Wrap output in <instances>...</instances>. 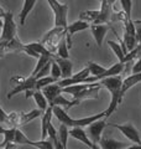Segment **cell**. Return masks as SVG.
<instances>
[{
    "mask_svg": "<svg viewBox=\"0 0 141 149\" xmlns=\"http://www.w3.org/2000/svg\"><path fill=\"white\" fill-rule=\"evenodd\" d=\"M87 67L89 70V72H91V76L97 77L99 81L104 78V73L106 71L105 67H103V66H100V65H98V63L93 62V61H89L87 63Z\"/></svg>",
    "mask_w": 141,
    "mask_h": 149,
    "instance_id": "obj_19",
    "label": "cell"
},
{
    "mask_svg": "<svg viewBox=\"0 0 141 149\" xmlns=\"http://www.w3.org/2000/svg\"><path fill=\"white\" fill-rule=\"evenodd\" d=\"M10 44V42H9ZM9 44H6V42H0V58L1 57H4L8 52H10L9 51Z\"/></svg>",
    "mask_w": 141,
    "mask_h": 149,
    "instance_id": "obj_33",
    "label": "cell"
},
{
    "mask_svg": "<svg viewBox=\"0 0 141 149\" xmlns=\"http://www.w3.org/2000/svg\"><path fill=\"white\" fill-rule=\"evenodd\" d=\"M106 125H108V123L105 122V119H103V118L98 119L88 125V138L91 139V142L93 144H99L100 139H102V133Z\"/></svg>",
    "mask_w": 141,
    "mask_h": 149,
    "instance_id": "obj_7",
    "label": "cell"
},
{
    "mask_svg": "<svg viewBox=\"0 0 141 149\" xmlns=\"http://www.w3.org/2000/svg\"><path fill=\"white\" fill-rule=\"evenodd\" d=\"M52 83H56V81L51 76H45V77L37 78L36 83H35V90H42L44 87L48 86V85H52Z\"/></svg>",
    "mask_w": 141,
    "mask_h": 149,
    "instance_id": "obj_27",
    "label": "cell"
},
{
    "mask_svg": "<svg viewBox=\"0 0 141 149\" xmlns=\"http://www.w3.org/2000/svg\"><path fill=\"white\" fill-rule=\"evenodd\" d=\"M113 6L108 0H100V10L97 20L94 21L95 25H111V16H113Z\"/></svg>",
    "mask_w": 141,
    "mask_h": 149,
    "instance_id": "obj_8",
    "label": "cell"
},
{
    "mask_svg": "<svg viewBox=\"0 0 141 149\" xmlns=\"http://www.w3.org/2000/svg\"><path fill=\"white\" fill-rule=\"evenodd\" d=\"M100 88L102 87L98 85V82H97V83H94L93 86L88 87V88H86V90H83L79 93H77L76 96H73V100L69 101V104H68V107L64 111H68V109H70L74 106L81 104V103H83V102L87 101V100H97L98 98V93H99Z\"/></svg>",
    "mask_w": 141,
    "mask_h": 149,
    "instance_id": "obj_5",
    "label": "cell"
},
{
    "mask_svg": "<svg viewBox=\"0 0 141 149\" xmlns=\"http://www.w3.org/2000/svg\"><path fill=\"white\" fill-rule=\"evenodd\" d=\"M94 83H79V85H72V86H67V87H64V88H62V92H64V93H68V95H70V96H76L77 93H79L81 91H83V90H86V88H88V87H91V86H93Z\"/></svg>",
    "mask_w": 141,
    "mask_h": 149,
    "instance_id": "obj_22",
    "label": "cell"
},
{
    "mask_svg": "<svg viewBox=\"0 0 141 149\" xmlns=\"http://www.w3.org/2000/svg\"><path fill=\"white\" fill-rule=\"evenodd\" d=\"M27 46H29V47L34 51V52L39 54L40 56L41 55H52L41 42H31V44H27Z\"/></svg>",
    "mask_w": 141,
    "mask_h": 149,
    "instance_id": "obj_29",
    "label": "cell"
},
{
    "mask_svg": "<svg viewBox=\"0 0 141 149\" xmlns=\"http://www.w3.org/2000/svg\"><path fill=\"white\" fill-rule=\"evenodd\" d=\"M20 114L21 112H11L8 114L6 124H9V128H17V125H20Z\"/></svg>",
    "mask_w": 141,
    "mask_h": 149,
    "instance_id": "obj_26",
    "label": "cell"
},
{
    "mask_svg": "<svg viewBox=\"0 0 141 149\" xmlns=\"http://www.w3.org/2000/svg\"><path fill=\"white\" fill-rule=\"evenodd\" d=\"M42 113H44V112L40 111V109H32V111L29 112V113H22L21 112V114H20V125L26 124V123L31 122V120H34L35 118L41 117Z\"/></svg>",
    "mask_w": 141,
    "mask_h": 149,
    "instance_id": "obj_23",
    "label": "cell"
},
{
    "mask_svg": "<svg viewBox=\"0 0 141 149\" xmlns=\"http://www.w3.org/2000/svg\"><path fill=\"white\" fill-rule=\"evenodd\" d=\"M4 149H17V144H14V143H8L3 147Z\"/></svg>",
    "mask_w": 141,
    "mask_h": 149,
    "instance_id": "obj_36",
    "label": "cell"
},
{
    "mask_svg": "<svg viewBox=\"0 0 141 149\" xmlns=\"http://www.w3.org/2000/svg\"><path fill=\"white\" fill-rule=\"evenodd\" d=\"M121 83H123V76H111L103 78L98 82V85L100 87H105L108 91L110 92V103L108 106V108L105 109V118L110 117V116L116 111L118 106L123 101V96H121Z\"/></svg>",
    "mask_w": 141,
    "mask_h": 149,
    "instance_id": "obj_1",
    "label": "cell"
},
{
    "mask_svg": "<svg viewBox=\"0 0 141 149\" xmlns=\"http://www.w3.org/2000/svg\"><path fill=\"white\" fill-rule=\"evenodd\" d=\"M58 138L59 142L62 143V146L67 149V141H68V127H66L64 124L61 123L59 129H58Z\"/></svg>",
    "mask_w": 141,
    "mask_h": 149,
    "instance_id": "obj_30",
    "label": "cell"
},
{
    "mask_svg": "<svg viewBox=\"0 0 141 149\" xmlns=\"http://www.w3.org/2000/svg\"><path fill=\"white\" fill-rule=\"evenodd\" d=\"M50 8L53 11L55 16V27H62L67 29L68 20H67V13H68V5L67 4H61L58 0H47Z\"/></svg>",
    "mask_w": 141,
    "mask_h": 149,
    "instance_id": "obj_2",
    "label": "cell"
},
{
    "mask_svg": "<svg viewBox=\"0 0 141 149\" xmlns=\"http://www.w3.org/2000/svg\"><path fill=\"white\" fill-rule=\"evenodd\" d=\"M53 60L56 61V63L58 65V67L61 70V73H62V77L63 78H69L72 76V61L69 58H61L58 56H53Z\"/></svg>",
    "mask_w": 141,
    "mask_h": 149,
    "instance_id": "obj_15",
    "label": "cell"
},
{
    "mask_svg": "<svg viewBox=\"0 0 141 149\" xmlns=\"http://www.w3.org/2000/svg\"><path fill=\"white\" fill-rule=\"evenodd\" d=\"M26 93V98H29V97H34V100L36 102V104L37 107H39V109L42 111V112H45L47 108H48V102H47V100L45 98V96L42 95V92L41 90H31V91H27L25 92Z\"/></svg>",
    "mask_w": 141,
    "mask_h": 149,
    "instance_id": "obj_13",
    "label": "cell"
},
{
    "mask_svg": "<svg viewBox=\"0 0 141 149\" xmlns=\"http://www.w3.org/2000/svg\"><path fill=\"white\" fill-rule=\"evenodd\" d=\"M141 72V56L138 58V61L135 62L133 66V73H140Z\"/></svg>",
    "mask_w": 141,
    "mask_h": 149,
    "instance_id": "obj_34",
    "label": "cell"
},
{
    "mask_svg": "<svg viewBox=\"0 0 141 149\" xmlns=\"http://www.w3.org/2000/svg\"><path fill=\"white\" fill-rule=\"evenodd\" d=\"M92 149H100V147H99V144H93V147H92Z\"/></svg>",
    "mask_w": 141,
    "mask_h": 149,
    "instance_id": "obj_38",
    "label": "cell"
},
{
    "mask_svg": "<svg viewBox=\"0 0 141 149\" xmlns=\"http://www.w3.org/2000/svg\"><path fill=\"white\" fill-rule=\"evenodd\" d=\"M0 149H1V147H0Z\"/></svg>",
    "mask_w": 141,
    "mask_h": 149,
    "instance_id": "obj_40",
    "label": "cell"
},
{
    "mask_svg": "<svg viewBox=\"0 0 141 149\" xmlns=\"http://www.w3.org/2000/svg\"><path fill=\"white\" fill-rule=\"evenodd\" d=\"M121 9L125 14L126 19H131V10H133V0H120Z\"/></svg>",
    "mask_w": 141,
    "mask_h": 149,
    "instance_id": "obj_32",
    "label": "cell"
},
{
    "mask_svg": "<svg viewBox=\"0 0 141 149\" xmlns=\"http://www.w3.org/2000/svg\"><path fill=\"white\" fill-rule=\"evenodd\" d=\"M108 1H109V4H110L111 6H113V4H114V3L116 1V0H108Z\"/></svg>",
    "mask_w": 141,
    "mask_h": 149,
    "instance_id": "obj_39",
    "label": "cell"
},
{
    "mask_svg": "<svg viewBox=\"0 0 141 149\" xmlns=\"http://www.w3.org/2000/svg\"><path fill=\"white\" fill-rule=\"evenodd\" d=\"M98 15H99V10H86V11L79 13V20L92 25L97 20Z\"/></svg>",
    "mask_w": 141,
    "mask_h": 149,
    "instance_id": "obj_21",
    "label": "cell"
},
{
    "mask_svg": "<svg viewBox=\"0 0 141 149\" xmlns=\"http://www.w3.org/2000/svg\"><path fill=\"white\" fill-rule=\"evenodd\" d=\"M64 36H66V29H62V27H53L52 30H50L42 37V40L40 42L53 55L56 51H57V46L59 44V41L62 40Z\"/></svg>",
    "mask_w": 141,
    "mask_h": 149,
    "instance_id": "obj_4",
    "label": "cell"
},
{
    "mask_svg": "<svg viewBox=\"0 0 141 149\" xmlns=\"http://www.w3.org/2000/svg\"><path fill=\"white\" fill-rule=\"evenodd\" d=\"M68 46H67V41H66V36L63 37L62 40L59 41V44L57 46V56L61 58H68L69 57V52H68Z\"/></svg>",
    "mask_w": 141,
    "mask_h": 149,
    "instance_id": "obj_25",
    "label": "cell"
},
{
    "mask_svg": "<svg viewBox=\"0 0 141 149\" xmlns=\"http://www.w3.org/2000/svg\"><path fill=\"white\" fill-rule=\"evenodd\" d=\"M89 27H91V25L84 21H81V20L74 21L67 26V29H66V41H67L68 49L72 47V36L76 34V32L82 31V30H87Z\"/></svg>",
    "mask_w": 141,
    "mask_h": 149,
    "instance_id": "obj_10",
    "label": "cell"
},
{
    "mask_svg": "<svg viewBox=\"0 0 141 149\" xmlns=\"http://www.w3.org/2000/svg\"><path fill=\"white\" fill-rule=\"evenodd\" d=\"M17 37L16 24L14 21V16L10 11H6L5 16L3 17V26L1 34H0V42H11L14 39Z\"/></svg>",
    "mask_w": 141,
    "mask_h": 149,
    "instance_id": "obj_3",
    "label": "cell"
},
{
    "mask_svg": "<svg viewBox=\"0 0 141 149\" xmlns=\"http://www.w3.org/2000/svg\"><path fill=\"white\" fill-rule=\"evenodd\" d=\"M68 136H70V137L74 138V139H77V141H79V142L84 143L88 148L92 149L93 143L91 142V139L88 138V134L84 132L83 128H81V127H74V128L68 129Z\"/></svg>",
    "mask_w": 141,
    "mask_h": 149,
    "instance_id": "obj_14",
    "label": "cell"
},
{
    "mask_svg": "<svg viewBox=\"0 0 141 149\" xmlns=\"http://www.w3.org/2000/svg\"><path fill=\"white\" fill-rule=\"evenodd\" d=\"M111 27H113L111 25H95V24L91 25L89 29H91V31H92V35L94 37V40H95L98 47H102L106 32H108V30H110Z\"/></svg>",
    "mask_w": 141,
    "mask_h": 149,
    "instance_id": "obj_11",
    "label": "cell"
},
{
    "mask_svg": "<svg viewBox=\"0 0 141 149\" xmlns=\"http://www.w3.org/2000/svg\"><path fill=\"white\" fill-rule=\"evenodd\" d=\"M113 128H116L118 130H120L124 136L131 141L133 143L138 144V146H141V137H140V133L139 130L136 129V127L131 123H124V124H116V123H110L108 124Z\"/></svg>",
    "mask_w": 141,
    "mask_h": 149,
    "instance_id": "obj_6",
    "label": "cell"
},
{
    "mask_svg": "<svg viewBox=\"0 0 141 149\" xmlns=\"http://www.w3.org/2000/svg\"><path fill=\"white\" fill-rule=\"evenodd\" d=\"M41 92H42V95L45 96V98L47 100V102H48V106L52 107L53 101L57 98L61 93H62V88H61L57 85V82H56V83H52V85H48V86L44 87L41 90Z\"/></svg>",
    "mask_w": 141,
    "mask_h": 149,
    "instance_id": "obj_12",
    "label": "cell"
},
{
    "mask_svg": "<svg viewBox=\"0 0 141 149\" xmlns=\"http://www.w3.org/2000/svg\"><path fill=\"white\" fill-rule=\"evenodd\" d=\"M35 83H36V78L30 74L29 77L24 78V80H22L20 83H19V85H16L10 92H9L8 98L11 100L14 96L17 95V93H20V92H27V91L35 90Z\"/></svg>",
    "mask_w": 141,
    "mask_h": 149,
    "instance_id": "obj_9",
    "label": "cell"
},
{
    "mask_svg": "<svg viewBox=\"0 0 141 149\" xmlns=\"http://www.w3.org/2000/svg\"><path fill=\"white\" fill-rule=\"evenodd\" d=\"M52 107H48L44 113H42V118H41V141H45L47 138V129L48 125L51 124V118H52Z\"/></svg>",
    "mask_w": 141,
    "mask_h": 149,
    "instance_id": "obj_17",
    "label": "cell"
},
{
    "mask_svg": "<svg viewBox=\"0 0 141 149\" xmlns=\"http://www.w3.org/2000/svg\"><path fill=\"white\" fill-rule=\"evenodd\" d=\"M29 146L31 147H35L37 149H55L53 148V144L50 139H45V141H37V142H34V141H30L29 142Z\"/></svg>",
    "mask_w": 141,
    "mask_h": 149,
    "instance_id": "obj_28",
    "label": "cell"
},
{
    "mask_svg": "<svg viewBox=\"0 0 141 149\" xmlns=\"http://www.w3.org/2000/svg\"><path fill=\"white\" fill-rule=\"evenodd\" d=\"M100 149H124L126 148V143L119 142L116 139H113L109 137H102L99 142Z\"/></svg>",
    "mask_w": 141,
    "mask_h": 149,
    "instance_id": "obj_18",
    "label": "cell"
},
{
    "mask_svg": "<svg viewBox=\"0 0 141 149\" xmlns=\"http://www.w3.org/2000/svg\"><path fill=\"white\" fill-rule=\"evenodd\" d=\"M36 1H37V0H25V1H24L22 9H21V11H20V15H19V17H20V24H21V25H25L26 17H27V15H29V14L32 11V9H34Z\"/></svg>",
    "mask_w": 141,
    "mask_h": 149,
    "instance_id": "obj_20",
    "label": "cell"
},
{
    "mask_svg": "<svg viewBox=\"0 0 141 149\" xmlns=\"http://www.w3.org/2000/svg\"><path fill=\"white\" fill-rule=\"evenodd\" d=\"M6 119H8V113H5V111H4L1 107H0V122L5 123Z\"/></svg>",
    "mask_w": 141,
    "mask_h": 149,
    "instance_id": "obj_35",
    "label": "cell"
},
{
    "mask_svg": "<svg viewBox=\"0 0 141 149\" xmlns=\"http://www.w3.org/2000/svg\"><path fill=\"white\" fill-rule=\"evenodd\" d=\"M124 149H141V146H138V144H134V146H130V147H126Z\"/></svg>",
    "mask_w": 141,
    "mask_h": 149,
    "instance_id": "obj_37",
    "label": "cell"
},
{
    "mask_svg": "<svg viewBox=\"0 0 141 149\" xmlns=\"http://www.w3.org/2000/svg\"><path fill=\"white\" fill-rule=\"evenodd\" d=\"M50 76L53 78V80L57 82L61 77H62V73H61V70L58 67V65L56 63V61L52 58L51 60V70H50Z\"/></svg>",
    "mask_w": 141,
    "mask_h": 149,
    "instance_id": "obj_31",
    "label": "cell"
},
{
    "mask_svg": "<svg viewBox=\"0 0 141 149\" xmlns=\"http://www.w3.org/2000/svg\"><path fill=\"white\" fill-rule=\"evenodd\" d=\"M108 45H109V47L111 49L113 52L116 55V57L119 58V62L123 63V62H124V57H125L126 55L124 54V51H123V49H121V46L118 44V42H114V41H111V40L108 41Z\"/></svg>",
    "mask_w": 141,
    "mask_h": 149,
    "instance_id": "obj_24",
    "label": "cell"
},
{
    "mask_svg": "<svg viewBox=\"0 0 141 149\" xmlns=\"http://www.w3.org/2000/svg\"><path fill=\"white\" fill-rule=\"evenodd\" d=\"M141 82V72L140 73H131L128 77H125L121 83V96L124 97V95L128 92L131 87H134L135 85Z\"/></svg>",
    "mask_w": 141,
    "mask_h": 149,
    "instance_id": "obj_16",
    "label": "cell"
}]
</instances>
